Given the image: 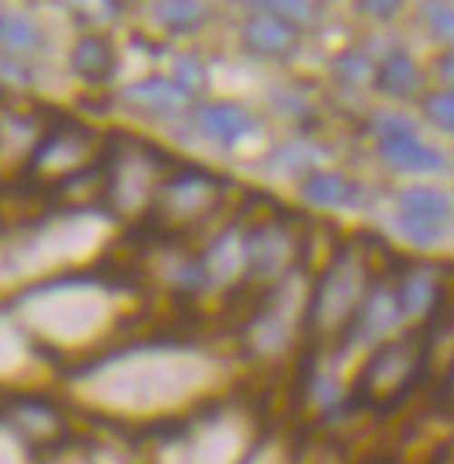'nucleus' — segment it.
Here are the masks:
<instances>
[{"mask_svg": "<svg viewBox=\"0 0 454 464\" xmlns=\"http://www.w3.org/2000/svg\"><path fill=\"white\" fill-rule=\"evenodd\" d=\"M427 361H430V340L427 336H402L392 343H382L372 353V361L364 364V374L357 382L361 402L378 409L399 406L410 395V388L420 385Z\"/></svg>", "mask_w": 454, "mask_h": 464, "instance_id": "nucleus-1", "label": "nucleus"}, {"mask_svg": "<svg viewBox=\"0 0 454 464\" xmlns=\"http://www.w3.org/2000/svg\"><path fill=\"white\" fill-rule=\"evenodd\" d=\"M395 229L413 246H440L454 229V198L434 184H410L395 198Z\"/></svg>", "mask_w": 454, "mask_h": 464, "instance_id": "nucleus-2", "label": "nucleus"}, {"mask_svg": "<svg viewBox=\"0 0 454 464\" xmlns=\"http://www.w3.org/2000/svg\"><path fill=\"white\" fill-rule=\"evenodd\" d=\"M372 132L378 136V156L399 174H440L448 160L430 142H423L416 125L399 111H382L372 118Z\"/></svg>", "mask_w": 454, "mask_h": 464, "instance_id": "nucleus-3", "label": "nucleus"}, {"mask_svg": "<svg viewBox=\"0 0 454 464\" xmlns=\"http://www.w3.org/2000/svg\"><path fill=\"white\" fill-rule=\"evenodd\" d=\"M361 267L351 256H340L330 274L323 277L316 291V305H313V323L316 326H347L354 309L361 305Z\"/></svg>", "mask_w": 454, "mask_h": 464, "instance_id": "nucleus-4", "label": "nucleus"}, {"mask_svg": "<svg viewBox=\"0 0 454 464\" xmlns=\"http://www.w3.org/2000/svg\"><path fill=\"white\" fill-rule=\"evenodd\" d=\"M243 49L257 59H288L298 49V28L271 7H260L243 24Z\"/></svg>", "mask_w": 454, "mask_h": 464, "instance_id": "nucleus-5", "label": "nucleus"}, {"mask_svg": "<svg viewBox=\"0 0 454 464\" xmlns=\"http://www.w3.org/2000/svg\"><path fill=\"white\" fill-rule=\"evenodd\" d=\"M402 323V312L395 302V291L375 288L361 298V305L354 309L351 323H347V340L351 343H378L385 340L395 326Z\"/></svg>", "mask_w": 454, "mask_h": 464, "instance_id": "nucleus-6", "label": "nucleus"}, {"mask_svg": "<svg viewBox=\"0 0 454 464\" xmlns=\"http://www.w3.org/2000/svg\"><path fill=\"white\" fill-rule=\"evenodd\" d=\"M195 125L201 129V136L218 142V146H237L239 139H246L254 132V118L246 108H239L233 101H216L205 104L195 115Z\"/></svg>", "mask_w": 454, "mask_h": 464, "instance_id": "nucleus-7", "label": "nucleus"}, {"mask_svg": "<svg viewBox=\"0 0 454 464\" xmlns=\"http://www.w3.org/2000/svg\"><path fill=\"white\" fill-rule=\"evenodd\" d=\"M423 70L406 49H395L375 66V87L385 97H395V101H406V97H416L423 91Z\"/></svg>", "mask_w": 454, "mask_h": 464, "instance_id": "nucleus-8", "label": "nucleus"}, {"mask_svg": "<svg viewBox=\"0 0 454 464\" xmlns=\"http://www.w3.org/2000/svg\"><path fill=\"white\" fill-rule=\"evenodd\" d=\"M437 298H440V285L430 267H413L406 271V277L399 281L395 288V302H399V312L402 319H423L427 312L437 309Z\"/></svg>", "mask_w": 454, "mask_h": 464, "instance_id": "nucleus-9", "label": "nucleus"}, {"mask_svg": "<svg viewBox=\"0 0 454 464\" xmlns=\"http://www.w3.org/2000/svg\"><path fill=\"white\" fill-rule=\"evenodd\" d=\"M302 198L316 208H354L361 188L343 174H333V170H313L302 184Z\"/></svg>", "mask_w": 454, "mask_h": 464, "instance_id": "nucleus-10", "label": "nucleus"}, {"mask_svg": "<svg viewBox=\"0 0 454 464\" xmlns=\"http://www.w3.org/2000/svg\"><path fill=\"white\" fill-rule=\"evenodd\" d=\"M285 256H288V243L281 229H257L243 239V264L257 277H271L285 267Z\"/></svg>", "mask_w": 454, "mask_h": 464, "instance_id": "nucleus-11", "label": "nucleus"}, {"mask_svg": "<svg viewBox=\"0 0 454 464\" xmlns=\"http://www.w3.org/2000/svg\"><path fill=\"white\" fill-rule=\"evenodd\" d=\"M125 101L139 111H146V115H174L184 108L188 94L170 80H142V83L125 91Z\"/></svg>", "mask_w": 454, "mask_h": 464, "instance_id": "nucleus-12", "label": "nucleus"}, {"mask_svg": "<svg viewBox=\"0 0 454 464\" xmlns=\"http://www.w3.org/2000/svg\"><path fill=\"white\" fill-rule=\"evenodd\" d=\"M73 63H77V70L87 80H104V77H111V70H115V49L108 45V39L91 35V39H83L77 45Z\"/></svg>", "mask_w": 454, "mask_h": 464, "instance_id": "nucleus-13", "label": "nucleus"}, {"mask_svg": "<svg viewBox=\"0 0 454 464\" xmlns=\"http://www.w3.org/2000/svg\"><path fill=\"white\" fill-rule=\"evenodd\" d=\"M0 42L11 53H28V49L39 45V28H35V21L28 18V14L7 11V14H0Z\"/></svg>", "mask_w": 454, "mask_h": 464, "instance_id": "nucleus-14", "label": "nucleus"}, {"mask_svg": "<svg viewBox=\"0 0 454 464\" xmlns=\"http://www.w3.org/2000/svg\"><path fill=\"white\" fill-rule=\"evenodd\" d=\"M333 73L347 87H368V83H375V66H372V59L364 56V53H357V49H347V53H340L333 63Z\"/></svg>", "mask_w": 454, "mask_h": 464, "instance_id": "nucleus-15", "label": "nucleus"}, {"mask_svg": "<svg viewBox=\"0 0 454 464\" xmlns=\"http://www.w3.org/2000/svg\"><path fill=\"white\" fill-rule=\"evenodd\" d=\"M157 18L163 28L184 35V32H195L198 24L205 21V7L201 4H159Z\"/></svg>", "mask_w": 454, "mask_h": 464, "instance_id": "nucleus-16", "label": "nucleus"}, {"mask_svg": "<svg viewBox=\"0 0 454 464\" xmlns=\"http://www.w3.org/2000/svg\"><path fill=\"white\" fill-rule=\"evenodd\" d=\"M423 118L434 129L454 136V91H434V94L423 97Z\"/></svg>", "mask_w": 454, "mask_h": 464, "instance_id": "nucleus-17", "label": "nucleus"}, {"mask_svg": "<svg viewBox=\"0 0 454 464\" xmlns=\"http://www.w3.org/2000/svg\"><path fill=\"white\" fill-rule=\"evenodd\" d=\"M423 18L437 42L454 45V4H423Z\"/></svg>", "mask_w": 454, "mask_h": 464, "instance_id": "nucleus-18", "label": "nucleus"}, {"mask_svg": "<svg viewBox=\"0 0 454 464\" xmlns=\"http://www.w3.org/2000/svg\"><path fill=\"white\" fill-rule=\"evenodd\" d=\"M201 83H205V70H201V63L191 59V56H184L180 59V66H178V87L191 97L195 91H201Z\"/></svg>", "mask_w": 454, "mask_h": 464, "instance_id": "nucleus-19", "label": "nucleus"}, {"mask_svg": "<svg viewBox=\"0 0 454 464\" xmlns=\"http://www.w3.org/2000/svg\"><path fill=\"white\" fill-rule=\"evenodd\" d=\"M434 66H437V80L444 83V91H454V49L440 53Z\"/></svg>", "mask_w": 454, "mask_h": 464, "instance_id": "nucleus-20", "label": "nucleus"}, {"mask_svg": "<svg viewBox=\"0 0 454 464\" xmlns=\"http://www.w3.org/2000/svg\"><path fill=\"white\" fill-rule=\"evenodd\" d=\"M357 11L375 14V18H395L402 11V4H357Z\"/></svg>", "mask_w": 454, "mask_h": 464, "instance_id": "nucleus-21", "label": "nucleus"}, {"mask_svg": "<svg viewBox=\"0 0 454 464\" xmlns=\"http://www.w3.org/2000/svg\"><path fill=\"white\" fill-rule=\"evenodd\" d=\"M444 402H451V406H454V361H451L448 378H444Z\"/></svg>", "mask_w": 454, "mask_h": 464, "instance_id": "nucleus-22", "label": "nucleus"}]
</instances>
